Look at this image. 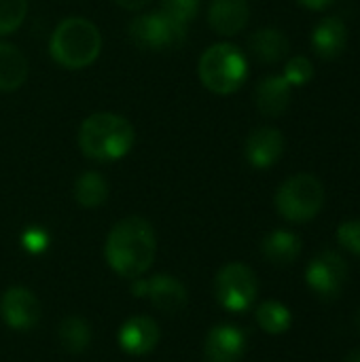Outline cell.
Returning a JSON list of instances; mask_svg holds the SVG:
<instances>
[{
	"label": "cell",
	"instance_id": "obj_1",
	"mask_svg": "<svg viewBox=\"0 0 360 362\" xmlns=\"http://www.w3.org/2000/svg\"><path fill=\"white\" fill-rule=\"evenodd\" d=\"M157 255V235L155 229L146 218L140 216H127L119 221L104 246V257L106 263L115 274L127 280L142 278Z\"/></svg>",
	"mask_w": 360,
	"mask_h": 362
},
{
	"label": "cell",
	"instance_id": "obj_2",
	"mask_svg": "<svg viewBox=\"0 0 360 362\" xmlns=\"http://www.w3.org/2000/svg\"><path fill=\"white\" fill-rule=\"evenodd\" d=\"M136 144L134 125L115 112H93L79 129V146L85 157L93 161H117L123 159Z\"/></svg>",
	"mask_w": 360,
	"mask_h": 362
},
{
	"label": "cell",
	"instance_id": "obj_3",
	"mask_svg": "<svg viewBox=\"0 0 360 362\" xmlns=\"http://www.w3.org/2000/svg\"><path fill=\"white\" fill-rule=\"evenodd\" d=\"M51 57L68 70L91 66L102 51V34L95 23L85 17H68L57 23L51 42Z\"/></svg>",
	"mask_w": 360,
	"mask_h": 362
},
{
	"label": "cell",
	"instance_id": "obj_4",
	"mask_svg": "<svg viewBox=\"0 0 360 362\" xmlns=\"http://www.w3.org/2000/svg\"><path fill=\"white\" fill-rule=\"evenodd\" d=\"M197 74L208 91L229 95L244 85L248 76V62L236 45L216 42L202 53Z\"/></svg>",
	"mask_w": 360,
	"mask_h": 362
},
{
	"label": "cell",
	"instance_id": "obj_5",
	"mask_svg": "<svg viewBox=\"0 0 360 362\" xmlns=\"http://www.w3.org/2000/svg\"><path fill=\"white\" fill-rule=\"evenodd\" d=\"M325 206V187L314 174H295L276 191V210L289 223H308Z\"/></svg>",
	"mask_w": 360,
	"mask_h": 362
},
{
	"label": "cell",
	"instance_id": "obj_6",
	"mask_svg": "<svg viewBox=\"0 0 360 362\" xmlns=\"http://www.w3.org/2000/svg\"><path fill=\"white\" fill-rule=\"evenodd\" d=\"M129 38L146 51L178 49L187 40V23L163 11L146 13L129 23Z\"/></svg>",
	"mask_w": 360,
	"mask_h": 362
},
{
	"label": "cell",
	"instance_id": "obj_7",
	"mask_svg": "<svg viewBox=\"0 0 360 362\" xmlns=\"http://www.w3.org/2000/svg\"><path fill=\"white\" fill-rule=\"evenodd\" d=\"M214 295L221 308L233 314H242L252 308L259 295V280L248 265L229 263L216 274Z\"/></svg>",
	"mask_w": 360,
	"mask_h": 362
},
{
	"label": "cell",
	"instance_id": "obj_8",
	"mask_svg": "<svg viewBox=\"0 0 360 362\" xmlns=\"http://www.w3.org/2000/svg\"><path fill=\"white\" fill-rule=\"evenodd\" d=\"M306 282L318 299L335 301L344 293L348 282L346 259L333 250H323L310 261L306 269Z\"/></svg>",
	"mask_w": 360,
	"mask_h": 362
},
{
	"label": "cell",
	"instance_id": "obj_9",
	"mask_svg": "<svg viewBox=\"0 0 360 362\" xmlns=\"http://www.w3.org/2000/svg\"><path fill=\"white\" fill-rule=\"evenodd\" d=\"M132 293L136 297H146L151 301V305L155 310H159L161 314H178L187 308L189 301V293L185 288V284L168 274H157L149 280L136 278L132 280Z\"/></svg>",
	"mask_w": 360,
	"mask_h": 362
},
{
	"label": "cell",
	"instance_id": "obj_10",
	"mask_svg": "<svg viewBox=\"0 0 360 362\" xmlns=\"http://www.w3.org/2000/svg\"><path fill=\"white\" fill-rule=\"evenodd\" d=\"M0 316L13 331H30L40 320V303L32 291L13 286L0 297Z\"/></svg>",
	"mask_w": 360,
	"mask_h": 362
},
{
	"label": "cell",
	"instance_id": "obj_11",
	"mask_svg": "<svg viewBox=\"0 0 360 362\" xmlns=\"http://www.w3.org/2000/svg\"><path fill=\"white\" fill-rule=\"evenodd\" d=\"M248 337L236 325H216L204 339L206 362H240L246 354Z\"/></svg>",
	"mask_w": 360,
	"mask_h": 362
},
{
	"label": "cell",
	"instance_id": "obj_12",
	"mask_svg": "<svg viewBox=\"0 0 360 362\" xmlns=\"http://www.w3.org/2000/svg\"><path fill=\"white\" fill-rule=\"evenodd\" d=\"M284 144H286L284 134L278 127L263 125V127H257L248 134L246 144H244V153H246V159L252 168L267 170L280 161V157L284 155Z\"/></svg>",
	"mask_w": 360,
	"mask_h": 362
},
{
	"label": "cell",
	"instance_id": "obj_13",
	"mask_svg": "<svg viewBox=\"0 0 360 362\" xmlns=\"http://www.w3.org/2000/svg\"><path fill=\"white\" fill-rule=\"evenodd\" d=\"M117 341L123 352L132 356H144L159 344V325L149 316L127 318L119 329Z\"/></svg>",
	"mask_w": 360,
	"mask_h": 362
},
{
	"label": "cell",
	"instance_id": "obj_14",
	"mask_svg": "<svg viewBox=\"0 0 360 362\" xmlns=\"http://www.w3.org/2000/svg\"><path fill=\"white\" fill-rule=\"evenodd\" d=\"M250 19L248 0H212L208 6L210 28L221 36L240 34Z\"/></svg>",
	"mask_w": 360,
	"mask_h": 362
},
{
	"label": "cell",
	"instance_id": "obj_15",
	"mask_svg": "<svg viewBox=\"0 0 360 362\" xmlns=\"http://www.w3.org/2000/svg\"><path fill=\"white\" fill-rule=\"evenodd\" d=\"M348 45V25L342 17H323L312 30V47L318 57L335 59L344 53Z\"/></svg>",
	"mask_w": 360,
	"mask_h": 362
},
{
	"label": "cell",
	"instance_id": "obj_16",
	"mask_svg": "<svg viewBox=\"0 0 360 362\" xmlns=\"http://www.w3.org/2000/svg\"><path fill=\"white\" fill-rule=\"evenodd\" d=\"M293 98V87L282 74L265 76L255 91V102L261 115L265 117H280L286 112Z\"/></svg>",
	"mask_w": 360,
	"mask_h": 362
},
{
	"label": "cell",
	"instance_id": "obj_17",
	"mask_svg": "<svg viewBox=\"0 0 360 362\" xmlns=\"http://www.w3.org/2000/svg\"><path fill=\"white\" fill-rule=\"evenodd\" d=\"M261 252H263V257L272 265H276V267H289L301 255V240L293 231L276 229V231H272V233H267L263 238Z\"/></svg>",
	"mask_w": 360,
	"mask_h": 362
},
{
	"label": "cell",
	"instance_id": "obj_18",
	"mask_svg": "<svg viewBox=\"0 0 360 362\" xmlns=\"http://www.w3.org/2000/svg\"><path fill=\"white\" fill-rule=\"evenodd\" d=\"M250 53L263 64H276L289 55L291 42L286 34L278 28H261L248 38Z\"/></svg>",
	"mask_w": 360,
	"mask_h": 362
},
{
	"label": "cell",
	"instance_id": "obj_19",
	"mask_svg": "<svg viewBox=\"0 0 360 362\" xmlns=\"http://www.w3.org/2000/svg\"><path fill=\"white\" fill-rule=\"evenodd\" d=\"M28 57L19 47L0 42V91H13L28 78Z\"/></svg>",
	"mask_w": 360,
	"mask_h": 362
},
{
	"label": "cell",
	"instance_id": "obj_20",
	"mask_svg": "<svg viewBox=\"0 0 360 362\" xmlns=\"http://www.w3.org/2000/svg\"><path fill=\"white\" fill-rule=\"evenodd\" d=\"M59 346L70 354H83L91 346V327L79 316H68L57 327Z\"/></svg>",
	"mask_w": 360,
	"mask_h": 362
},
{
	"label": "cell",
	"instance_id": "obj_21",
	"mask_svg": "<svg viewBox=\"0 0 360 362\" xmlns=\"http://www.w3.org/2000/svg\"><path fill=\"white\" fill-rule=\"evenodd\" d=\"M74 199L83 208H100L108 199V182L98 172H83L74 182Z\"/></svg>",
	"mask_w": 360,
	"mask_h": 362
},
{
	"label": "cell",
	"instance_id": "obj_22",
	"mask_svg": "<svg viewBox=\"0 0 360 362\" xmlns=\"http://www.w3.org/2000/svg\"><path fill=\"white\" fill-rule=\"evenodd\" d=\"M257 325L267 335H282L291 329L293 314L280 301H265L257 308Z\"/></svg>",
	"mask_w": 360,
	"mask_h": 362
},
{
	"label": "cell",
	"instance_id": "obj_23",
	"mask_svg": "<svg viewBox=\"0 0 360 362\" xmlns=\"http://www.w3.org/2000/svg\"><path fill=\"white\" fill-rule=\"evenodd\" d=\"M28 13V0H0V36L15 32Z\"/></svg>",
	"mask_w": 360,
	"mask_h": 362
},
{
	"label": "cell",
	"instance_id": "obj_24",
	"mask_svg": "<svg viewBox=\"0 0 360 362\" xmlns=\"http://www.w3.org/2000/svg\"><path fill=\"white\" fill-rule=\"evenodd\" d=\"M291 87H303L314 78V64L306 55H295L286 62L284 74H282Z\"/></svg>",
	"mask_w": 360,
	"mask_h": 362
},
{
	"label": "cell",
	"instance_id": "obj_25",
	"mask_svg": "<svg viewBox=\"0 0 360 362\" xmlns=\"http://www.w3.org/2000/svg\"><path fill=\"white\" fill-rule=\"evenodd\" d=\"M199 6L202 0H161V11L182 23L193 21L199 13Z\"/></svg>",
	"mask_w": 360,
	"mask_h": 362
},
{
	"label": "cell",
	"instance_id": "obj_26",
	"mask_svg": "<svg viewBox=\"0 0 360 362\" xmlns=\"http://www.w3.org/2000/svg\"><path fill=\"white\" fill-rule=\"evenodd\" d=\"M337 242L352 255L360 257V221H344L337 227Z\"/></svg>",
	"mask_w": 360,
	"mask_h": 362
},
{
	"label": "cell",
	"instance_id": "obj_27",
	"mask_svg": "<svg viewBox=\"0 0 360 362\" xmlns=\"http://www.w3.org/2000/svg\"><path fill=\"white\" fill-rule=\"evenodd\" d=\"M21 246L30 255H40L49 248V233L42 227H28L21 233Z\"/></svg>",
	"mask_w": 360,
	"mask_h": 362
},
{
	"label": "cell",
	"instance_id": "obj_28",
	"mask_svg": "<svg viewBox=\"0 0 360 362\" xmlns=\"http://www.w3.org/2000/svg\"><path fill=\"white\" fill-rule=\"evenodd\" d=\"M299 4H303L306 8H310V11H325V8H329L335 0H297Z\"/></svg>",
	"mask_w": 360,
	"mask_h": 362
},
{
	"label": "cell",
	"instance_id": "obj_29",
	"mask_svg": "<svg viewBox=\"0 0 360 362\" xmlns=\"http://www.w3.org/2000/svg\"><path fill=\"white\" fill-rule=\"evenodd\" d=\"M151 0H115V4H119L125 11H140L149 4Z\"/></svg>",
	"mask_w": 360,
	"mask_h": 362
},
{
	"label": "cell",
	"instance_id": "obj_30",
	"mask_svg": "<svg viewBox=\"0 0 360 362\" xmlns=\"http://www.w3.org/2000/svg\"><path fill=\"white\" fill-rule=\"evenodd\" d=\"M346 362H360V348L359 350H354V352H350V354L346 356Z\"/></svg>",
	"mask_w": 360,
	"mask_h": 362
},
{
	"label": "cell",
	"instance_id": "obj_31",
	"mask_svg": "<svg viewBox=\"0 0 360 362\" xmlns=\"http://www.w3.org/2000/svg\"><path fill=\"white\" fill-rule=\"evenodd\" d=\"M356 322H359V329H360V310H359V316H356Z\"/></svg>",
	"mask_w": 360,
	"mask_h": 362
}]
</instances>
